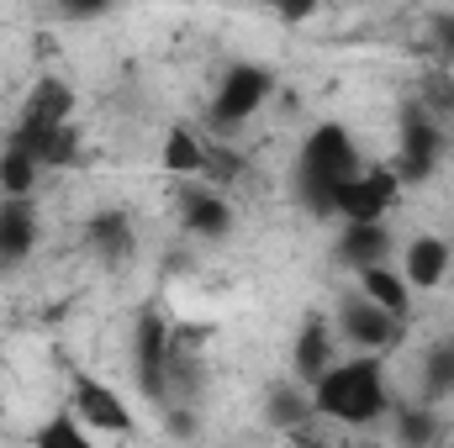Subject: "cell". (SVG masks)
I'll return each instance as SVG.
<instances>
[{
  "label": "cell",
  "mask_w": 454,
  "mask_h": 448,
  "mask_svg": "<svg viewBox=\"0 0 454 448\" xmlns=\"http://www.w3.org/2000/svg\"><path fill=\"white\" fill-rule=\"evenodd\" d=\"M359 169H364V164H359L354 137L343 132L339 121H317V127L307 132L301 153H296V180H291L301 212H312V217H333L339 190L359 174Z\"/></svg>",
  "instance_id": "6da1fadb"
},
{
  "label": "cell",
  "mask_w": 454,
  "mask_h": 448,
  "mask_svg": "<svg viewBox=\"0 0 454 448\" xmlns=\"http://www.w3.org/2000/svg\"><path fill=\"white\" fill-rule=\"evenodd\" d=\"M312 412L317 417H333V422H375L391 412V396H386V364L375 353H354L333 364L317 385H312Z\"/></svg>",
  "instance_id": "7a4b0ae2"
},
{
  "label": "cell",
  "mask_w": 454,
  "mask_h": 448,
  "mask_svg": "<svg viewBox=\"0 0 454 448\" xmlns=\"http://www.w3.org/2000/svg\"><path fill=\"white\" fill-rule=\"evenodd\" d=\"M275 96V69H264V64H227L223 85H217V96H212V106H207V121L217 127V132H238L248 116H259V106Z\"/></svg>",
  "instance_id": "3957f363"
},
{
  "label": "cell",
  "mask_w": 454,
  "mask_h": 448,
  "mask_svg": "<svg viewBox=\"0 0 454 448\" xmlns=\"http://www.w3.org/2000/svg\"><path fill=\"white\" fill-rule=\"evenodd\" d=\"M439 153H444V132H439V116L428 106H407L402 127H396V180L402 185H418L439 169Z\"/></svg>",
  "instance_id": "277c9868"
},
{
  "label": "cell",
  "mask_w": 454,
  "mask_h": 448,
  "mask_svg": "<svg viewBox=\"0 0 454 448\" xmlns=\"http://www.w3.org/2000/svg\"><path fill=\"white\" fill-rule=\"evenodd\" d=\"M132 380L148 401H169V322L159 312H137L132 322Z\"/></svg>",
  "instance_id": "5b68a950"
},
{
  "label": "cell",
  "mask_w": 454,
  "mask_h": 448,
  "mask_svg": "<svg viewBox=\"0 0 454 448\" xmlns=\"http://www.w3.org/2000/svg\"><path fill=\"white\" fill-rule=\"evenodd\" d=\"M402 333H407V322H396V317H386L375 301H364L359 290L354 296H343L339 312H333V337H343V343H354V353H386V348H396L402 343Z\"/></svg>",
  "instance_id": "8992f818"
},
{
  "label": "cell",
  "mask_w": 454,
  "mask_h": 448,
  "mask_svg": "<svg viewBox=\"0 0 454 448\" xmlns=\"http://www.w3.org/2000/svg\"><path fill=\"white\" fill-rule=\"evenodd\" d=\"M402 201V180L396 169H359L348 185L339 190L333 201V217H343V227H370V222H386V212Z\"/></svg>",
  "instance_id": "52a82bcc"
},
{
  "label": "cell",
  "mask_w": 454,
  "mask_h": 448,
  "mask_svg": "<svg viewBox=\"0 0 454 448\" xmlns=\"http://www.w3.org/2000/svg\"><path fill=\"white\" fill-rule=\"evenodd\" d=\"M175 212H180V227L191 237H201V243H223L232 232V206H227L223 190H212V185H185L175 196Z\"/></svg>",
  "instance_id": "ba28073f"
},
{
  "label": "cell",
  "mask_w": 454,
  "mask_h": 448,
  "mask_svg": "<svg viewBox=\"0 0 454 448\" xmlns=\"http://www.w3.org/2000/svg\"><path fill=\"white\" fill-rule=\"evenodd\" d=\"M333 343H339V337H333V328H328V317H323V312H307V317H301L296 343H291V375H296L307 390H312L333 364H339V359H333Z\"/></svg>",
  "instance_id": "9c48e42d"
},
{
  "label": "cell",
  "mask_w": 454,
  "mask_h": 448,
  "mask_svg": "<svg viewBox=\"0 0 454 448\" xmlns=\"http://www.w3.org/2000/svg\"><path fill=\"white\" fill-rule=\"evenodd\" d=\"M5 143H16L21 153H32L37 169H74L80 164V127L74 121L69 127H21L16 121V132Z\"/></svg>",
  "instance_id": "30bf717a"
},
{
  "label": "cell",
  "mask_w": 454,
  "mask_h": 448,
  "mask_svg": "<svg viewBox=\"0 0 454 448\" xmlns=\"http://www.w3.org/2000/svg\"><path fill=\"white\" fill-rule=\"evenodd\" d=\"M74 417L90 422V428H101V433H112V438H127V433H132V412H127V401L116 396L112 385L90 380V375L74 380Z\"/></svg>",
  "instance_id": "8fae6325"
},
{
  "label": "cell",
  "mask_w": 454,
  "mask_h": 448,
  "mask_svg": "<svg viewBox=\"0 0 454 448\" xmlns=\"http://www.w3.org/2000/svg\"><path fill=\"white\" fill-rule=\"evenodd\" d=\"M450 274H454V243L434 237V232H423V237L407 243V253H402V280H407L412 290H439Z\"/></svg>",
  "instance_id": "7c38bea8"
},
{
  "label": "cell",
  "mask_w": 454,
  "mask_h": 448,
  "mask_svg": "<svg viewBox=\"0 0 454 448\" xmlns=\"http://www.w3.org/2000/svg\"><path fill=\"white\" fill-rule=\"evenodd\" d=\"M37 248V206L32 201H0V274L21 269Z\"/></svg>",
  "instance_id": "4fadbf2b"
},
{
  "label": "cell",
  "mask_w": 454,
  "mask_h": 448,
  "mask_svg": "<svg viewBox=\"0 0 454 448\" xmlns=\"http://www.w3.org/2000/svg\"><path fill=\"white\" fill-rule=\"evenodd\" d=\"M85 237H90V253L106 264V269H121L132 253H137V232H132V217L127 212H96L85 222Z\"/></svg>",
  "instance_id": "5bb4252c"
},
{
  "label": "cell",
  "mask_w": 454,
  "mask_h": 448,
  "mask_svg": "<svg viewBox=\"0 0 454 448\" xmlns=\"http://www.w3.org/2000/svg\"><path fill=\"white\" fill-rule=\"evenodd\" d=\"M391 227L386 222H370V227H343L339 232V264L343 269H354V274H364V269H380V264H391Z\"/></svg>",
  "instance_id": "9a60e30c"
},
{
  "label": "cell",
  "mask_w": 454,
  "mask_h": 448,
  "mask_svg": "<svg viewBox=\"0 0 454 448\" xmlns=\"http://www.w3.org/2000/svg\"><path fill=\"white\" fill-rule=\"evenodd\" d=\"M69 121H74V90H69V80H59V74L37 80V90L21 106V127H69Z\"/></svg>",
  "instance_id": "2e32d148"
},
{
  "label": "cell",
  "mask_w": 454,
  "mask_h": 448,
  "mask_svg": "<svg viewBox=\"0 0 454 448\" xmlns=\"http://www.w3.org/2000/svg\"><path fill=\"white\" fill-rule=\"evenodd\" d=\"M359 296L364 301H375L386 317H396V322H407L412 317V285L396 274V264H380V269H364L359 274Z\"/></svg>",
  "instance_id": "e0dca14e"
},
{
  "label": "cell",
  "mask_w": 454,
  "mask_h": 448,
  "mask_svg": "<svg viewBox=\"0 0 454 448\" xmlns=\"http://www.w3.org/2000/svg\"><path fill=\"white\" fill-rule=\"evenodd\" d=\"M264 417H270V428H286V433H296V428H307L317 412H312V390L301 385V380H275L270 390H264Z\"/></svg>",
  "instance_id": "ac0fdd59"
},
{
  "label": "cell",
  "mask_w": 454,
  "mask_h": 448,
  "mask_svg": "<svg viewBox=\"0 0 454 448\" xmlns=\"http://www.w3.org/2000/svg\"><path fill=\"white\" fill-rule=\"evenodd\" d=\"M201 158H207V143L191 132V127H169L164 132V153H159V164L175 174V180H201Z\"/></svg>",
  "instance_id": "d6986e66"
},
{
  "label": "cell",
  "mask_w": 454,
  "mask_h": 448,
  "mask_svg": "<svg viewBox=\"0 0 454 448\" xmlns=\"http://www.w3.org/2000/svg\"><path fill=\"white\" fill-rule=\"evenodd\" d=\"M37 158L21 153L16 143H0V201H32L37 190Z\"/></svg>",
  "instance_id": "ffe728a7"
},
{
  "label": "cell",
  "mask_w": 454,
  "mask_h": 448,
  "mask_svg": "<svg viewBox=\"0 0 454 448\" xmlns=\"http://www.w3.org/2000/svg\"><path fill=\"white\" fill-rule=\"evenodd\" d=\"M450 396H454V337H439L423 353V406H439Z\"/></svg>",
  "instance_id": "44dd1931"
},
{
  "label": "cell",
  "mask_w": 454,
  "mask_h": 448,
  "mask_svg": "<svg viewBox=\"0 0 454 448\" xmlns=\"http://www.w3.org/2000/svg\"><path fill=\"white\" fill-rule=\"evenodd\" d=\"M396 448H439V412L434 406H396Z\"/></svg>",
  "instance_id": "7402d4cb"
},
{
  "label": "cell",
  "mask_w": 454,
  "mask_h": 448,
  "mask_svg": "<svg viewBox=\"0 0 454 448\" xmlns=\"http://www.w3.org/2000/svg\"><path fill=\"white\" fill-rule=\"evenodd\" d=\"M32 448H96V444H90V433L80 428V417L59 412L53 422H43V428L32 433Z\"/></svg>",
  "instance_id": "603a6c76"
},
{
  "label": "cell",
  "mask_w": 454,
  "mask_h": 448,
  "mask_svg": "<svg viewBox=\"0 0 454 448\" xmlns=\"http://www.w3.org/2000/svg\"><path fill=\"white\" fill-rule=\"evenodd\" d=\"M248 164H243V153H232V148H207V158H201V180L217 190V185H232L238 174H243Z\"/></svg>",
  "instance_id": "cb8c5ba5"
},
{
  "label": "cell",
  "mask_w": 454,
  "mask_h": 448,
  "mask_svg": "<svg viewBox=\"0 0 454 448\" xmlns=\"http://www.w3.org/2000/svg\"><path fill=\"white\" fill-rule=\"evenodd\" d=\"M164 422H169V438H196V412L191 406H175Z\"/></svg>",
  "instance_id": "d4e9b609"
},
{
  "label": "cell",
  "mask_w": 454,
  "mask_h": 448,
  "mask_svg": "<svg viewBox=\"0 0 454 448\" xmlns=\"http://www.w3.org/2000/svg\"><path fill=\"white\" fill-rule=\"evenodd\" d=\"M434 37L444 42V53H454V11H439L434 16Z\"/></svg>",
  "instance_id": "484cf974"
},
{
  "label": "cell",
  "mask_w": 454,
  "mask_h": 448,
  "mask_svg": "<svg viewBox=\"0 0 454 448\" xmlns=\"http://www.w3.org/2000/svg\"><path fill=\"white\" fill-rule=\"evenodd\" d=\"M317 16V5L307 0V5H280V21H312Z\"/></svg>",
  "instance_id": "4316f807"
},
{
  "label": "cell",
  "mask_w": 454,
  "mask_h": 448,
  "mask_svg": "<svg viewBox=\"0 0 454 448\" xmlns=\"http://www.w3.org/2000/svg\"><path fill=\"white\" fill-rule=\"evenodd\" d=\"M439 448H454V438H444V444H439Z\"/></svg>",
  "instance_id": "83f0119b"
},
{
  "label": "cell",
  "mask_w": 454,
  "mask_h": 448,
  "mask_svg": "<svg viewBox=\"0 0 454 448\" xmlns=\"http://www.w3.org/2000/svg\"><path fill=\"white\" fill-rule=\"evenodd\" d=\"M0 417H5V401H0Z\"/></svg>",
  "instance_id": "f1b7e54d"
},
{
  "label": "cell",
  "mask_w": 454,
  "mask_h": 448,
  "mask_svg": "<svg viewBox=\"0 0 454 448\" xmlns=\"http://www.w3.org/2000/svg\"><path fill=\"white\" fill-rule=\"evenodd\" d=\"M450 280H454V274H450Z\"/></svg>",
  "instance_id": "f546056e"
}]
</instances>
